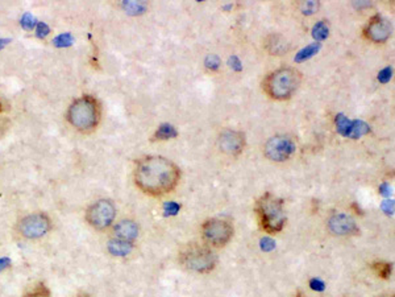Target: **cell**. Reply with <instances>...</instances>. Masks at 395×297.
Returning a JSON list of instances; mask_svg holds the SVG:
<instances>
[{
    "label": "cell",
    "mask_w": 395,
    "mask_h": 297,
    "mask_svg": "<svg viewBox=\"0 0 395 297\" xmlns=\"http://www.w3.org/2000/svg\"><path fill=\"white\" fill-rule=\"evenodd\" d=\"M180 178L179 168L162 156H146L134 168V182L138 189L150 196L171 192Z\"/></svg>",
    "instance_id": "6da1fadb"
},
{
    "label": "cell",
    "mask_w": 395,
    "mask_h": 297,
    "mask_svg": "<svg viewBox=\"0 0 395 297\" xmlns=\"http://www.w3.org/2000/svg\"><path fill=\"white\" fill-rule=\"evenodd\" d=\"M67 120L78 131L90 132L95 130L100 120V106L90 95H83L71 103L67 111Z\"/></svg>",
    "instance_id": "7a4b0ae2"
},
{
    "label": "cell",
    "mask_w": 395,
    "mask_h": 297,
    "mask_svg": "<svg viewBox=\"0 0 395 297\" xmlns=\"http://www.w3.org/2000/svg\"><path fill=\"white\" fill-rule=\"evenodd\" d=\"M302 75L296 69L283 68L273 72L265 78L264 90L273 99H288L299 87Z\"/></svg>",
    "instance_id": "3957f363"
},
{
    "label": "cell",
    "mask_w": 395,
    "mask_h": 297,
    "mask_svg": "<svg viewBox=\"0 0 395 297\" xmlns=\"http://www.w3.org/2000/svg\"><path fill=\"white\" fill-rule=\"evenodd\" d=\"M256 212H257L260 224L266 232L273 234L283 228L284 222H286L283 202L276 196L265 193L256 205Z\"/></svg>",
    "instance_id": "277c9868"
},
{
    "label": "cell",
    "mask_w": 395,
    "mask_h": 297,
    "mask_svg": "<svg viewBox=\"0 0 395 297\" xmlns=\"http://www.w3.org/2000/svg\"><path fill=\"white\" fill-rule=\"evenodd\" d=\"M179 260L187 270L195 271L199 274H206L215 268L216 255L210 248L191 243L180 251Z\"/></svg>",
    "instance_id": "5b68a950"
},
{
    "label": "cell",
    "mask_w": 395,
    "mask_h": 297,
    "mask_svg": "<svg viewBox=\"0 0 395 297\" xmlns=\"http://www.w3.org/2000/svg\"><path fill=\"white\" fill-rule=\"evenodd\" d=\"M203 239L211 246L223 247L233 236V227L229 222L220 218H211L206 221L202 226Z\"/></svg>",
    "instance_id": "8992f818"
},
{
    "label": "cell",
    "mask_w": 395,
    "mask_h": 297,
    "mask_svg": "<svg viewBox=\"0 0 395 297\" xmlns=\"http://www.w3.org/2000/svg\"><path fill=\"white\" fill-rule=\"evenodd\" d=\"M116 216V208L113 202L110 200H100L96 201L95 204H92L88 208L86 213V220L92 227L98 228V230H104V228L110 227L115 220Z\"/></svg>",
    "instance_id": "52a82bcc"
},
{
    "label": "cell",
    "mask_w": 395,
    "mask_h": 297,
    "mask_svg": "<svg viewBox=\"0 0 395 297\" xmlns=\"http://www.w3.org/2000/svg\"><path fill=\"white\" fill-rule=\"evenodd\" d=\"M17 228H19L20 235H23L24 238L37 239L45 235L52 228V222H50L49 217L44 213H36L20 221Z\"/></svg>",
    "instance_id": "ba28073f"
},
{
    "label": "cell",
    "mask_w": 395,
    "mask_h": 297,
    "mask_svg": "<svg viewBox=\"0 0 395 297\" xmlns=\"http://www.w3.org/2000/svg\"><path fill=\"white\" fill-rule=\"evenodd\" d=\"M296 146L291 138L278 135L266 142L265 144V156L273 161H286L295 152Z\"/></svg>",
    "instance_id": "9c48e42d"
},
{
    "label": "cell",
    "mask_w": 395,
    "mask_h": 297,
    "mask_svg": "<svg viewBox=\"0 0 395 297\" xmlns=\"http://www.w3.org/2000/svg\"><path fill=\"white\" fill-rule=\"evenodd\" d=\"M220 149L229 156H237L245 147V136L240 131L226 130L219 136Z\"/></svg>",
    "instance_id": "30bf717a"
},
{
    "label": "cell",
    "mask_w": 395,
    "mask_h": 297,
    "mask_svg": "<svg viewBox=\"0 0 395 297\" xmlns=\"http://www.w3.org/2000/svg\"><path fill=\"white\" fill-rule=\"evenodd\" d=\"M392 35V25L381 16H374L365 27V36L374 43H385Z\"/></svg>",
    "instance_id": "8fae6325"
},
{
    "label": "cell",
    "mask_w": 395,
    "mask_h": 297,
    "mask_svg": "<svg viewBox=\"0 0 395 297\" xmlns=\"http://www.w3.org/2000/svg\"><path fill=\"white\" fill-rule=\"evenodd\" d=\"M328 227L335 235H350L357 232L356 222L346 214H335L328 222Z\"/></svg>",
    "instance_id": "7c38bea8"
},
{
    "label": "cell",
    "mask_w": 395,
    "mask_h": 297,
    "mask_svg": "<svg viewBox=\"0 0 395 297\" xmlns=\"http://www.w3.org/2000/svg\"><path fill=\"white\" fill-rule=\"evenodd\" d=\"M113 232H115L116 239L125 240V242L132 243V240L136 239L138 235V226L136 224V222L131 220L120 221L115 224Z\"/></svg>",
    "instance_id": "4fadbf2b"
},
{
    "label": "cell",
    "mask_w": 395,
    "mask_h": 297,
    "mask_svg": "<svg viewBox=\"0 0 395 297\" xmlns=\"http://www.w3.org/2000/svg\"><path fill=\"white\" fill-rule=\"evenodd\" d=\"M266 47L272 54H282L288 50V44L286 43V40L278 35L270 36L266 43Z\"/></svg>",
    "instance_id": "5bb4252c"
},
{
    "label": "cell",
    "mask_w": 395,
    "mask_h": 297,
    "mask_svg": "<svg viewBox=\"0 0 395 297\" xmlns=\"http://www.w3.org/2000/svg\"><path fill=\"white\" fill-rule=\"evenodd\" d=\"M108 251L112 255H116V256H125L132 251V243L131 242H125V240L112 239L108 243Z\"/></svg>",
    "instance_id": "9a60e30c"
},
{
    "label": "cell",
    "mask_w": 395,
    "mask_h": 297,
    "mask_svg": "<svg viewBox=\"0 0 395 297\" xmlns=\"http://www.w3.org/2000/svg\"><path fill=\"white\" fill-rule=\"evenodd\" d=\"M176 135H178V132L171 124H162V126L158 127L154 138L157 140H168L171 139V138H175Z\"/></svg>",
    "instance_id": "2e32d148"
},
{
    "label": "cell",
    "mask_w": 395,
    "mask_h": 297,
    "mask_svg": "<svg viewBox=\"0 0 395 297\" xmlns=\"http://www.w3.org/2000/svg\"><path fill=\"white\" fill-rule=\"evenodd\" d=\"M320 49V44H311L308 47H306L304 49L299 50L298 54L295 56V61L296 62H303L308 58H311L314 54H316Z\"/></svg>",
    "instance_id": "e0dca14e"
},
{
    "label": "cell",
    "mask_w": 395,
    "mask_h": 297,
    "mask_svg": "<svg viewBox=\"0 0 395 297\" xmlns=\"http://www.w3.org/2000/svg\"><path fill=\"white\" fill-rule=\"evenodd\" d=\"M368 132H369L368 124H365L364 122H361V120H354V122H352V128H350L349 136H348V138L358 139V138H361V136L365 135V134H368Z\"/></svg>",
    "instance_id": "ac0fdd59"
},
{
    "label": "cell",
    "mask_w": 395,
    "mask_h": 297,
    "mask_svg": "<svg viewBox=\"0 0 395 297\" xmlns=\"http://www.w3.org/2000/svg\"><path fill=\"white\" fill-rule=\"evenodd\" d=\"M336 127H338V131L341 135L349 136L350 128H352V122L344 115H338L336 116Z\"/></svg>",
    "instance_id": "d6986e66"
},
{
    "label": "cell",
    "mask_w": 395,
    "mask_h": 297,
    "mask_svg": "<svg viewBox=\"0 0 395 297\" xmlns=\"http://www.w3.org/2000/svg\"><path fill=\"white\" fill-rule=\"evenodd\" d=\"M328 25L324 21H319L315 24V27L312 28V36L316 40H326L328 37Z\"/></svg>",
    "instance_id": "ffe728a7"
},
{
    "label": "cell",
    "mask_w": 395,
    "mask_h": 297,
    "mask_svg": "<svg viewBox=\"0 0 395 297\" xmlns=\"http://www.w3.org/2000/svg\"><path fill=\"white\" fill-rule=\"evenodd\" d=\"M373 270H374V272L377 274V276L386 279L390 276V274H392V264L382 262L374 263V264H373Z\"/></svg>",
    "instance_id": "44dd1931"
},
{
    "label": "cell",
    "mask_w": 395,
    "mask_h": 297,
    "mask_svg": "<svg viewBox=\"0 0 395 297\" xmlns=\"http://www.w3.org/2000/svg\"><path fill=\"white\" fill-rule=\"evenodd\" d=\"M124 8L127 9L129 13H142V12L145 11V3H141V1H138V3H136V1H127V3H124Z\"/></svg>",
    "instance_id": "7402d4cb"
},
{
    "label": "cell",
    "mask_w": 395,
    "mask_h": 297,
    "mask_svg": "<svg viewBox=\"0 0 395 297\" xmlns=\"http://www.w3.org/2000/svg\"><path fill=\"white\" fill-rule=\"evenodd\" d=\"M73 36L70 35V33H63V35H59L58 37H56L54 45L56 47H70L73 44Z\"/></svg>",
    "instance_id": "603a6c76"
},
{
    "label": "cell",
    "mask_w": 395,
    "mask_h": 297,
    "mask_svg": "<svg viewBox=\"0 0 395 297\" xmlns=\"http://www.w3.org/2000/svg\"><path fill=\"white\" fill-rule=\"evenodd\" d=\"M206 66L211 70H218L220 66V58L216 54H210L206 58Z\"/></svg>",
    "instance_id": "cb8c5ba5"
},
{
    "label": "cell",
    "mask_w": 395,
    "mask_h": 297,
    "mask_svg": "<svg viewBox=\"0 0 395 297\" xmlns=\"http://www.w3.org/2000/svg\"><path fill=\"white\" fill-rule=\"evenodd\" d=\"M24 297H50V295H49V291L46 290L45 287L40 286V287H37L36 290L32 291L31 294H28L27 296H24Z\"/></svg>",
    "instance_id": "d4e9b609"
},
{
    "label": "cell",
    "mask_w": 395,
    "mask_h": 297,
    "mask_svg": "<svg viewBox=\"0 0 395 297\" xmlns=\"http://www.w3.org/2000/svg\"><path fill=\"white\" fill-rule=\"evenodd\" d=\"M21 27L24 29H33V27H35V19H33V16L29 15V13H25L23 16V19H21Z\"/></svg>",
    "instance_id": "484cf974"
},
{
    "label": "cell",
    "mask_w": 395,
    "mask_h": 297,
    "mask_svg": "<svg viewBox=\"0 0 395 297\" xmlns=\"http://www.w3.org/2000/svg\"><path fill=\"white\" fill-rule=\"evenodd\" d=\"M164 209H165L166 214H169V216H175L176 213L179 212L180 205L175 204V202H166Z\"/></svg>",
    "instance_id": "4316f807"
},
{
    "label": "cell",
    "mask_w": 395,
    "mask_h": 297,
    "mask_svg": "<svg viewBox=\"0 0 395 297\" xmlns=\"http://www.w3.org/2000/svg\"><path fill=\"white\" fill-rule=\"evenodd\" d=\"M36 32H37V36H39V37L44 39V37H46V36L49 35L50 29L45 23H39L37 24V28H36Z\"/></svg>",
    "instance_id": "83f0119b"
},
{
    "label": "cell",
    "mask_w": 395,
    "mask_h": 297,
    "mask_svg": "<svg viewBox=\"0 0 395 297\" xmlns=\"http://www.w3.org/2000/svg\"><path fill=\"white\" fill-rule=\"evenodd\" d=\"M316 8H318V3H315V1H306V3H303V5H302L303 13H308V15L316 11Z\"/></svg>",
    "instance_id": "f1b7e54d"
},
{
    "label": "cell",
    "mask_w": 395,
    "mask_h": 297,
    "mask_svg": "<svg viewBox=\"0 0 395 297\" xmlns=\"http://www.w3.org/2000/svg\"><path fill=\"white\" fill-rule=\"evenodd\" d=\"M392 73H393V70L390 69V68H386V69H384L380 74H378V79H380L381 82H384V83L385 82L390 81V78H392Z\"/></svg>",
    "instance_id": "f546056e"
},
{
    "label": "cell",
    "mask_w": 395,
    "mask_h": 297,
    "mask_svg": "<svg viewBox=\"0 0 395 297\" xmlns=\"http://www.w3.org/2000/svg\"><path fill=\"white\" fill-rule=\"evenodd\" d=\"M274 247H276V244H274V242H273L270 238H264V239L261 240V248L264 251H270Z\"/></svg>",
    "instance_id": "4dcf8cb0"
},
{
    "label": "cell",
    "mask_w": 395,
    "mask_h": 297,
    "mask_svg": "<svg viewBox=\"0 0 395 297\" xmlns=\"http://www.w3.org/2000/svg\"><path fill=\"white\" fill-rule=\"evenodd\" d=\"M310 286L312 290L315 291H323L324 290V283L322 282V280H319V279H312L310 283Z\"/></svg>",
    "instance_id": "1f68e13d"
},
{
    "label": "cell",
    "mask_w": 395,
    "mask_h": 297,
    "mask_svg": "<svg viewBox=\"0 0 395 297\" xmlns=\"http://www.w3.org/2000/svg\"><path fill=\"white\" fill-rule=\"evenodd\" d=\"M8 127H9V122H8L7 119H3V118H1V119H0V138L7 132Z\"/></svg>",
    "instance_id": "d6a6232c"
},
{
    "label": "cell",
    "mask_w": 395,
    "mask_h": 297,
    "mask_svg": "<svg viewBox=\"0 0 395 297\" xmlns=\"http://www.w3.org/2000/svg\"><path fill=\"white\" fill-rule=\"evenodd\" d=\"M9 266H11V259L8 258L0 259V272L5 270V268H8Z\"/></svg>",
    "instance_id": "836d02e7"
},
{
    "label": "cell",
    "mask_w": 395,
    "mask_h": 297,
    "mask_svg": "<svg viewBox=\"0 0 395 297\" xmlns=\"http://www.w3.org/2000/svg\"><path fill=\"white\" fill-rule=\"evenodd\" d=\"M230 68H233L236 70H241V66H240V61H238L237 57H232L230 58Z\"/></svg>",
    "instance_id": "e575fe53"
},
{
    "label": "cell",
    "mask_w": 395,
    "mask_h": 297,
    "mask_svg": "<svg viewBox=\"0 0 395 297\" xmlns=\"http://www.w3.org/2000/svg\"><path fill=\"white\" fill-rule=\"evenodd\" d=\"M7 43H9V40H0V49L7 45Z\"/></svg>",
    "instance_id": "d590c367"
},
{
    "label": "cell",
    "mask_w": 395,
    "mask_h": 297,
    "mask_svg": "<svg viewBox=\"0 0 395 297\" xmlns=\"http://www.w3.org/2000/svg\"><path fill=\"white\" fill-rule=\"evenodd\" d=\"M3 111V103H1V100H0V112Z\"/></svg>",
    "instance_id": "8d00e7d4"
},
{
    "label": "cell",
    "mask_w": 395,
    "mask_h": 297,
    "mask_svg": "<svg viewBox=\"0 0 395 297\" xmlns=\"http://www.w3.org/2000/svg\"><path fill=\"white\" fill-rule=\"evenodd\" d=\"M79 297H86V296H79Z\"/></svg>",
    "instance_id": "74e56055"
}]
</instances>
